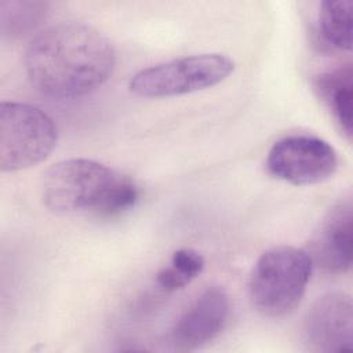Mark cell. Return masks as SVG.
I'll return each instance as SVG.
<instances>
[{
	"label": "cell",
	"mask_w": 353,
	"mask_h": 353,
	"mask_svg": "<svg viewBox=\"0 0 353 353\" xmlns=\"http://www.w3.org/2000/svg\"><path fill=\"white\" fill-rule=\"evenodd\" d=\"M353 1L327 0L321 3L319 14L320 33L324 41L341 51L352 50Z\"/></svg>",
	"instance_id": "obj_11"
},
{
	"label": "cell",
	"mask_w": 353,
	"mask_h": 353,
	"mask_svg": "<svg viewBox=\"0 0 353 353\" xmlns=\"http://www.w3.org/2000/svg\"><path fill=\"white\" fill-rule=\"evenodd\" d=\"M204 258L192 248H181L172 254L170 266L189 284L204 269Z\"/></svg>",
	"instance_id": "obj_13"
},
{
	"label": "cell",
	"mask_w": 353,
	"mask_h": 353,
	"mask_svg": "<svg viewBox=\"0 0 353 353\" xmlns=\"http://www.w3.org/2000/svg\"><path fill=\"white\" fill-rule=\"evenodd\" d=\"M110 40L81 22H61L36 34L25 52L26 74L40 92L59 99L85 95L112 74Z\"/></svg>",
	"instance_id": "obj_1"
},
{
	"label": "cell",
	"mask_w": 353,
	"mask_h": 353,
	"mask_svg": "<svg viewBox=\"0 0 353 353\" xmlns=\"http://www.w3.org/2000/svg\"><path fill=\"white\" fill-rule=\"evenodd\" d=\"M57 139V125L46 112L29 103L1 102V171H19L39 164L52 152Z\"/></svg>",
	"instance_id": "obj_4"
},
{
	"label": "cell",
	"mask_w": 353,
	"mask_h": 353,
	"mask_svg": "<svg viewBox=\"0 0 353 353\" xmlns=\"http://www.w3.org/2000/svg\"><path fill=\"white\" fill-rule=\"evenodd\" d=\"M313 262L307 251L277 245L265 251L251 272L248 294L254 307L269 317L292 312L310 280Z\"/></svg>",
	"instance_id": "obj_3"
},
{
	"label": "cell",
	"mask_w": 353,
	"mask_h": 353,
	"mask_svg": "<svg viewBox=\"0 0 353 353\" xmlns=\"http://www.w3.org/2000/svg\"><path fill=\"white\" fill-rule=\"evenodd\" d=\"M266 167L274 178L305 186L332 176L338 168V156L335 149L321 138L290 135L270 148Z\"/></svg>",
	"instance_id": "obj_6"
},
{
	"label": "cell",
	"mask_w": 353,
	"mask_h": 353,
	"mask_svg": "<svg viewBox=\"0 0 353 353\" xmlns=\"http://www.w3.org/2000/svg\"><path fill=\"white\" fill-rule=\"evenodd\" d=\"M46 207L57 214L92 212L109 218L132 208L139 190L127 175L88 159H69L54 164L43 178Z\"/></svg>",
	"instance_id": "obj_2"
},
{
	"label": "cell",
	"mask_w": 353,
	"mask_h": 353,
	"mask_svg": "<svg viewBox=\"0 0 353 353\" xmlns=\"http://www.w3.org/2000/svg\"><path fill=\"white\" fill-rule=\"evenodd\" d=\"M48 12L46 1H1L0 25L1 33L8 37H19L33 30Z\"/></svg>",
	"instance_id": "obj_12"
},
{
	"label": "cell",
	"mask_w": 353,
	"mask_h": 353,
	"mask_svg": "<svg viewBox=\"0 0 353 353\" xmlns=\"http://www.w3.org/2000/svg\"><path fill=\"white\" fill-rule=\"evenodd\" d=\"M229 296L221 287H208L181 316L172 330L178 350H193L214 339L229 317Z\"/></svg>",
	"instance_id": "obj_8"
},
{
	"label": "cell",
	"mask_w": 353,
	"mask_h": 353,
	"mask_svg": "<svg viewBox=\"0 0 353 353\" xmlns=\"http://www.w3.org/2000/svg\"><path fill=\"white\" fill-rule=\"evenodd\" d=\"M303 336L312 350L343 352L353 346V305L343 292L319 296L303 319Z\"/></svg>",
	"instance_id": "obj_7"
},
{
	"label": "cell",
	"mask_w": 353,
	"mask_h": 353,
	"mask_svg": "<svg viewBox=\"0 0 353 353\" xmlns=\"http://www.w3.org/2000/svg\"><path fill=\"white\" fill-rule=\"evenodd\" d=\"M353 73L352 66H341L319 79V88L328 102L331 112L343 132L352 137V99H353Z\"/></svg>",
	"instance_id": "obj_10"
},
{
	"label": "cell",
	"mask_w": 353,
	"mask_h": 353,
	"mask_svg": "<svg viewBox=\"0 0 353 353\" xmlns=\"http://www.w3.org/2000/svg\"><path fill=\"white\" fill-rule=\"evenodd\" d=\"M233 70L234 62L223 54L189 55L137 72L128 88L143 98L183 95L212 87Z\"/></svg>",
	"instance_id": "obj_5"
},
{
	"label": "cell",
	"mask_w": 353,
	"mask_h": 353,
	"mask_svg": "<svg viewBox=\"0 0 353 353\" xmlns=\"http://www.w3.org/2000/svg\"><path fill=\"white\" fill-rule=\"evenodd\" d=\"M156 281L165 291H176V290H181L185 285H188V283L171 266L163 268L157 273Z\"/></svg>",
	"instance_id": "obj_14"
},
{
	"label": "cell",
	"mask_w": 353,
	"mask_h": 353,
	"mask_svg": "<svg viewBox=\"0 0 353 353\" xmlns=\"http://www.w3.org/2000/svg\"><path fill=\"white\" fill-rule=\"evenodd\" d=\"M353 207L350 200L334 205L321 221L312 240V262L332 274H343L352 268Z\"/></svg>",
	"instance_id": "obj_9"
}]
</instances>
